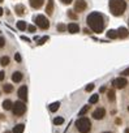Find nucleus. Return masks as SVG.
<instances>
[{
    "label": "nucleus",
    "instance_id": "11",
    "mask_svg": "<svg viewBox=\"0 0 129 133\" xmlns=\"http://www.w3.org/2000/svg\"><path fill=\"white\" fill-rule=\"evenodd\" d=\"M46 13L48 16H51L53 13V0H48L47 2V7H46Z\"/></svg>",
    "mask_w": 129,
    "mask_h": 133
},
{
    "label": "nucleus",
    "instance_id": "33",
    "mask_svg": "<svg viewBox=\"0 0 129 133\" xmlns=\"http://www.w3.org/2000/svg\"><path fill=\"white\" fill-rule=\"evenodd\" d=\"M47 39H48V37H44V38H42V39L39 41V44H43V43H44Z\"/></svg>",
    "mask_w": 129,
    "mask_h": 133
},
{
    "label": "nucleus",
    "instance_id": "21",
    "mask_svg": "<svg viewBox=\"0 0 129 133\" xmlns=\"http://www.w3.org/2000/svg\"><path fill=\"white\" fill-rule=\"evenodd\" d=\"M17 29L21 30V31L25 30V29H26V22H25V21H18V22H17Z\"/></svg>",
    "mask_w": 129,
    "mask_h": 133
},
{
    "label": "nucleus",
    "instance_id": "25",
    "mask_svg": "<svg viewBox=\"0 0 129 133\" xmlns=\"http://www.w3.org/2000/svg\"><path fill=\"white\" fill-rule=\"evenodd\" d=\"M98 99H99V97H98L97 94H94V95H91V97H90L89 102H90V103L93 104V103H97V102H98Z\"/></svg>",
    "mask_w": 129,
    "mask_h": 133
},
{
    "label": "nucleus",
    "instance_id": "16",
    "mask_svg": "<svg viewBox=\"0 0 129 133\" xmlns=\"http://www.w3.org/2000/svg\"><path fill=\"white\" fill-rule=\"evenodd\" d=\"M12 106H13V102L11 99H5L3 102V108L4 110H12Z\"/></svg>",
    "mask_w": 129,
    "mask_h": 133
},
{
    "label": "nucleus",
    "instance_id": "37",
    "mask_svg": "<svg viewBox=\"0 0 129 133\" xmlns=\"http://www.w3.org/2000/svg\"><path fill=\"white\" fill-rule=\"evenodd\" d=\"M2 15H3V9H2V8H0V16H2Z\"/></svg>",
    "mask_w": 129,
    "mask_h": 133
},
{
    "label": "nucleus",
    "instance_id": "22",
    "mask_svg": "<svg viewBox=\"0 0 129 133\" xmlns=\"http://www.w3.org/2000/svg\"><path fill=\"white\" fill-rule=\"evenodd\" d=\"M9 61H11V60H9V57H8V56H3L2 59H0V64L4 65V66H5V65H8V64H9Z\"/></svg>",
    "mask_w": 129,
    "mask_h": 133
},
{
    "label": "nucleus",
    "instance_id": "30",
    "mask_svg": "<svg viewBox=\"0 0 129 133\" xmlns=\"http://www.w3.org/2000/svg\"><path fill=\"white\" fill-rule=\"evenodd\" d=\"M28 29H29V31H30V33H35V30H37V28H35V26H33V25H30Z\"/></svg>",
    "mask_w": 129,
    "mask_h": 133
},
{
    "label": "nucleus",
    "instance_id": "14",
    "mask_svg": "<svg viewBox=\"0 0 129 133\" xmlns=\"http://www.w3.org/2000/svg\"><path fill=\"white\" fill-rule=\"evenodd\" d=\"M24 78V75L21 72H15L12 75V81L13 82H21V80Z\"/></svg>",
    "mask_w": 129,
    "mask_h": 133
},
{
    "label": "nucleus",
    "instance_id": "3",
    "mask_svg": "<svg viewBox=\"0 0 129 133\" xmlns=\"http://www.w3.org/2000/svg\"><path fill=\"white\" fill-rule=\"evenodd\" d=\"M76 127L81 133H89L91 130V121L87 117H80L76 121Z\"/></svg>",
    "mask_w": 129,
    "mask_h": 133
},
{
    "label": "nucleus",
    "instance_id": "34",
    "mask_svg": "<svg viewBox=\"0 0 129 133\" xmlns=\"http://www.w3.org/2000/svg\"><path fill=\"white\" fill-rule=\"evenodd\" d=\"M73 2V0H61V3H64V4H71Z\"/></svg>",
    "mask_w": 129,
    "mask_h": 133
},
{
    "label": "nucleus",
    "instance_id": "10",
    "mask_svg": "<svg viewBox=\"0 0 129 133\" xmlns=\"http://www.w3.org/2000/svg\"><path fill=\"white\" fill-rule=\"evenodd\" d=\"M116 31H117V37L121 38V39H124V38H126V37L129 35V30L125 29V28H120V29L116 30Z\"/></svg>",
    "mask_w": 129,
    "mask_h": 133
},
{
    "label": "nucleus",
    "instance_id": "8",
    "mask_svg": "<svg viewBox=\"0 0 129 133\" xmlns=\"http://www.w3.org/2000/svg\"><path fill=\"white\" fill-rule=\"evenodd\" d=\"M106 115V110L104 108H97L94 112H93V117L95 120H102Z\"/></svg>",
    "mask_w": 129,
    "mask_h": 133
},
{
    "label": "nucleus",
    "instance_id": "29",
    "mask_svg": "<svg viewBox=\"0 0 129 133\" xmlns=\"http://www.w3.org/2000/svg\"><path fill=\"white\" fill-rule=\"evenodd\" d=\"M94 86H95L94 84H89V85L86 86V89H85V90H86V91H91V90L94 89Z\"/></svg>",
    "mask_w": 129,
    "mask_h": 133
},
{
    "label": "nucleus",
    "instance_id": "9",
    "mask_svg": "<svg viewBox=\"0 0 129 133\" xmlns=\"http://www.w3.org/2000/svg\"><path fill=\"white\" fill-rule=\"evenodd\" d=\"M18 97H20V99H22V101H26L28 99V86H25V85H22L20 89H18Z\"/></svg>",
    "mask_w": 129,
    "mask_h": 133
},
{
    "label": "nucleus",
    "instance_id": "38",
    "mask_svg": "<svg viewBox=\"0 0 129 133\" xmlns=\"http://www.w3.org/2000/svg\"><path fill=\"white\" fill-rule=\"evenodd\" d=\"M124 133H129V128H128V129H125V132H124Z\"/></svg>",
    "mask_w": 129,
    "mask_h": 133
},
{
    "label": "nucleus",
    "instance_id": "4",
    "mask_svg": "<svg viewBox=\"0 0 129 133\" xmlns=\"http://www.w3.org/2000/svg\"><path fill=\"white\" fill-rule=\"evenodd\" d=\"M12 111H13V114H15L16 116H21V115H24L25 111H26V104H25L24 102H21V101H17L16 103H13Z\"/></svg>",
    "mask_w": 129,
    "mask_h": 133
},
{
    "label": "nucleus",
    "instance_id": "13",
    "mask_svg": "<svg viewBox=\"0 0 129 133\" xmlns=\"http://www.w3.org/2000/svg\"><path fill=\"white\" fill-rule=\"evenodd\" d=\"M68 30H69V33L76 34V33H78V31H80V28H78V25H77V24L72 22V24H69V25H68Z\"/></svg>",
    "mask_w": 129,
    "mask_h": 133
},
{
    "label": "nucleus",
    "instance_id": "6",
    "mask_svg": "<svg viewBox=\"0 0 129 133\" xmlns=\"http://www.w3.org/2000/svg\"><path fill=\"white\" fill-rule=\"evenodd\" d=\"M126 85H128V81H126L125 77H119V78L113 80V86L116 89H124Z\"/></svg>",
    "mask_w": 129,
    "mask_h": 133
},
{
    "label": "nucleus",
    "instance_id": "28",
    "mask_svg": "<svg viewBox=\"0 0 129 133\" xmlns=\"http://www.w3.org/2000/svg\"><path fill=\"white\" fill-rule=\"evenodd\" d=\"M65 29H67V28H65V25H64V24H59V25H57V30H59V31H64Z\"/></svg>",
    "mask_w": 129,
    "mask_h": 133
},
{
    "label": "nucleus",
    "instance_id": "39",
    "mask_svg": "<svg viewBox=\"0 0 129 133\" xmlns=\"http://www.w3.org/2000/svg\"><path fill=\"white\" fill-rule=\"evenodd\" d=\"M4 133H11V132H9V130H7V132H4Z\"/></svg>",
    "mask_w": 129,
    "mask_h": 133
},
{
    "label": "nucleus",
    "instance_id": "5",
    "mask_svg": "<svg viewBox=\"0 0 129 133\" xmlns=\"http://www.w3.org/2000/svg\"><path fill=\"white\" fill-rule=\"evenodd\" d=\"M35 24H37L38 28H40V29H43V30H46V29L50 28L48 20H47L44 16H42V15H38V16L35 17Z\"/></svg>",
    "mask_w": 129,
    "mask_h": 133
},
{
    "label": "nucleus",
    "instance_id": "41",
    "mask_svg": "<svg viewBox=\"0 0 129 133\" xmlns=\"http://www.w3.org/2000/svg\"><path fill=\"white\" fill-rule=\"evenodd\" d=\"M2 2H4V0H0V3H2Z\"/></svg>",
    "mask_w": 129,
    "mask_h": 133
},
{
    "label": "nucleus",
    "instance_id": "1",
    "mask_svg": "<svg viewBox=\"0 0 129 133\" xmlns=\"http://www.w3.org/2000/svg\"><path fill=\"white\" fill-rule=\"evenodd\" d=\"M89 28L94 31V33H102L103 29H104V18L100 13L98 12H93L87 16V20H86Z\"/></svg>",
    "mask_w": 129,
    "mask_h": 133
},
{
    "label": "nucleus",
    "instance_id": "31",
    "mask_svg": "<svg viewBox=\"0 0 129 133\" xmlns=\"http://www.w3.org/2000/svg\"><path fill=\"white\" fill-rule=\"evenodd\" d=\"M15 60H16L17 63H20V61H21V55H20V54H16V55H15Z\"/></svg>",
    "mask_w": 129,
    "mask_h": 133
},
{
    "label": "nucleus",
    "instance_id": "2",
    "mask_svg": "<svg viewBox=\"0 0 129 133\" xmlns=\"http://www.w3.org/2000/svg\"><path fill=\"white\" fill-rule=\"evenodd\" d=\"M126 9L125 0H110V11L113 16H121Z\"/></svg>",
    "mask_w": 129,
    "mask_h": 133
},
{
    "label": "nucleus",
    "instance_id": "27",
    "mask_svg": "<svg viewBox=\"0 0 129 133\" xmlns=\"http://www.w3.org/2000/svg\"><path fill=\"white\" fill-rule=\"evenodd\" d=\"M68 16H69L71 18H73V20H76V18H77V15H76V13H73V11H68Z\"/></svg>",
    "mask_w": 129,
    "mask_h": 133
},
{
    "label": "nucleus",
    "instance_id": "36",
    "mask_svg": "<svg viewBox=\"0 0 129 133\" xmlns=\"http://www.w3.org/2000/svg\"><path fill=\"white\" fill-rule=\"evenodd\" d=\"M4 75H5L4 72H0V81H3V80H4Z\"/></svg>",
    "mask_w": 129,
    "mask_h": 133
},
{
    "label": "nucleus",
    "instance_id": "35",
    "mask_svg": "<svg viewBox=\"0 0 129 133\" xmlns=\"http://www.w3.org/2000/svg\"><path fill=\"white\" fill-rule=\"evenodd\" d=\"M121 75H124V76H129V68H128V69H125Z\"/></svg>",
    "mask_w": 129,
    "mask_h": 133
},
{
    "label": "nucleus",
    "instance_id": "17",
    "mask_svg": "<svg viewBox=\"0 0 129 133\" xmlns=\"http://www.w3.org/2000/svg\"><path fill=\"white\" fill-rule=\"evenodd\" d=\"M24 129H25V125L24 124H17L13 128V133H24Z\"/></svg>",
    "mask_w": 129,
    "mask_h": 133
},
{
    "label": "nucleus",
    "instance_id": "15",
    "mask_svg": "<svg viewBox=\"0 0 129 133\" xmlns=\"http://www.w3.org/2000/svg\"><path fill=\"white\" fill-rule=\"evenodd\" d=\"M15 11H16V13L18 15V16H21V15H25V7L22 5V4H17L16 5V8H15Z\"/></svg>",
    "mask_w": 129,
    "mask_h": 133
},
{
    "label": "nucleus",
    "instance_id": "42",
    "mask_svg": "<svg viewBox=\"0 0 129 133\" xmlns=\"http://www.w3.org/2000/svg\"><path fill=\"white\" fill-rule=\"evenodd\" d=\"M128 111H129V107H128Z\"/></svg>",
    "mask_w": 129,
    "mask_h": 133
},
{
    "label": "nucleus",
    "instance_id": "23",
    "mask_svg": "<svg viewBox=\"0 0 129 133\" xmlns=\"http://www.w3.org/2000/svg\"><path fill=\"white\" fill-rule=\"evenodd\" d=\"M107 98H108L110 102L115 101V90H110V91L107 93Z\"/></svg>",
    "mask_w": 129,
    "mask_h": 133
},
{
    "label": "nucleus",
    "instance_id": "12",
    "mask_svg": "<svg viewBox=\"0 0 129 133\" xmlns=\"http://www.w3.org/2000/svg\"><path fill=\"white\" fill-rule=\"evenodd\" d=\"M30 2V5L34 8V9H39L43 4V0H29Z\"/></svg>",
    "mask_w": 129,
    "mask_h": 133
},
{
    "label": "nucleus",
    "instance_id": "26",
    "mask_svg": "<svg viewBox=\"0 0 129 133\" xmlns=\"http://www.w3.org/2000/svg\"><path fill=\"white\" fill-rule=\"evenodd\" d=\"M89 108H90V106H85V107H84V108H82V110L80 111V116H82V115H85V114H86V112L89 111Z\"/></svg>",
    "mask_w": 129,
    "mask_h": 133
},
{
    "label": "nucleus",
    "instance_id": "18",
    "mask_svg": "<svg viewBox=\"0 0 129 133\" xmlns=\"http://www.w3.org/2000/svg\"><path fill=\"white\" fill-rule=\"evenodd\" d=\"M107 37L110 39H115V38H117V31L116 30H108L107 31Z\"/></svg>",
    "mask_w": 129,
    "mask_h": 133
},
{
    "label": "nucleus",
    "instance_id": "40",
    "mask_svg": "<svg viewBox=\"0 0 129 133\" xmlns=\"http://www.w3.org/2000/svg\"><path fill=\"white\" fill-rule=\"evenodd\" d=\"M103 133H111V132H103Z\"/></svg>",
    "mask_w": 129,
    "mask_h": 133
},
{
    "label": "nucleus",
    "instance_id": "32",
    "mask_svg": "<svg viewBox=\"0 0 129 133\" xmlns=\"http://www.w3.org/2000/svg\"><path fill=\"white\" fill-rule=\"evenodd\" d=\"M4 43H5L4 38H2V37H0V48H2V47H4Z\"/></svg>",
    "mask_w": 129,
    "mask_h": 133
},
{
    "label": "nucleus",
    "instance_id": "24",
    "mask_svg": "<svg viewBox=\"0 0 129 133\" xmlns=\"http://www.w3.org/2000/svg\"><path fill=\"white\" fill-rule=\"evenodd\" d=\"M63 123H64V119L60 117V116L53 119V124H55V125H60V124H63Z\"/></svg>",
    "mask_w": 129,
    "mask_h": 133
},
{
    "label": "nucleus",
    "instance_id": "20",
    "mask_svg": "<svg viewBox=\"0 0 129 133\" xmlns=\"http://www.w3.org/2000/svg\"><path fill=\"white\" fill-rule=\"evenodd\" d=\"M3 90H4V93L9 94V93H12V91H13V86H12V85H9V84H7V85H4V86H3Z\"/></svg>",
    "mask_w": 129,
    "mask_h": 133
},
{
    "label": "nucleus",
    "instance_id": "19",
    "mask_svg": "<svg viewBox=\"0 0 129 133\" xmlns=\"http://www.w3.org/2000/svg\"><path fill=\"white\" fill-rule=\"evenodd\" d=\"M59 107H60V103H59V102L51 103V104H50V111L55 112V111H57V110H59Z\"/></svg>",
    "mask_w": 129,
    "mask_h": 133
},
{
    "label": "nucleus",
    "instance_id": "7",
    "mask_svg": "<svg viewBox=\"0 0 129 133\" xmlns=\"http://www.w3.org/2000/svg\"><path fill=\"white\" fill-rule=\"evenodd\" d=\"M86 7H87V4H86V2L85 0H76V3H74V11L76 12H84L85 9H86Z\"/></svg>",
    "mask_w": 129,
    "mask_h": 133
}]
</instances>
